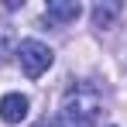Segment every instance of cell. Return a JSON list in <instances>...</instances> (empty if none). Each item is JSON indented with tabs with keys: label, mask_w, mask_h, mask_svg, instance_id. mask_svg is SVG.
<instances>
[{
	"label": "cell",
	"mask_w": 127,
	"mask_h": 127,
	"mask_svg": "<svg viewBox=\"0 0 127 127\" xmlns=\"http://www.w3.org/2000/svg\"><path fill=\"white\" fill-rule=\"evenodd\" d=\"M96 113H100V93H96V89L76 86V89L65 93L62 120L69 127H93V124H96Z\"/></svg>",
	"instance_id": "obj_1"
},
{
	"label": "cell",
	"mask_w": 127,
	"mask_h": 127,
	"mask_svg": "<svg viewBox=\"0 0 127 127\" xmlns=\"http://www.w3.org/2000/svg\"><path fill=\"white\" fill-rule=\"evenodd\" d=\"M17 59H21V69L28 79H38L48 65L55 62V55H52V48L45 41H34V38H28V41L17 45Z\"/></svg>",
	"instance_id": "obj_2"
},
{
	"label": "cell",
	"mask_w": 127,
	"mask_h": 127,
	"mask_svg": "<svg viewBox=\"0 0 127 127\" xmlns=\"http://www.w3.org/2000/svg\"><path fill=\"white\" fill-rule=\"evenodd\" d=\"M79 14H83L79 0H52V3L45 7V17H48L52 24H72Z\"/></svg>",
	"instance_id": "obj_3"
},
{
	"label": "cell",
	"mask_w": 127,
	"mask_h": 127,
	"mask_svg": "<svg viewBox=\"0 0 127 127\" xmlns=\"http://www.w3.org/2000/svg\"><path fill=\"white\" fill-rule=\"evenodd\" d=\"M0 117H3V124H21L24 117H28V96L7 93V96L0 100Z\"/></svg>",
	"instance_id": "obj_4"
},
{
	"label": "cell",
	"mask_w": 127,
	"mask_h": 127,
	"mask_svg": "<svg viewBox=\"0 0 127 127\" xmlns=\"http://www.w3.org/2000/svg\"><path fill=\"white\" fill-rule=\"evenodd\" d=\"M120 10H124V3H120V0H106V3L100 0V3L93 7V28H110L113 17H117Z\"/></svg>",
	"instance_id": "obj_5"
}]
</instances>
